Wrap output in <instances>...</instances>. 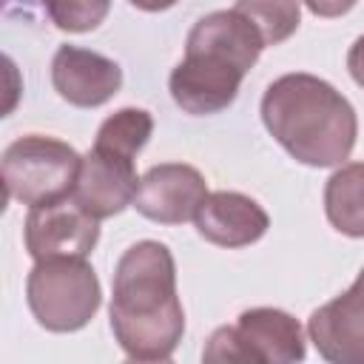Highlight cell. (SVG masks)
I'll return each mask as SVG.
<instances>
[{"mask_svg": "<svg viewBox=\"0 0 364 364\" xmlns=\"http://www.w3.org/2000/svg\"><path fill=\"white\" fill-rule=\"evenodd\" d=\"M111 333L134 361H168L185 333V310L176 293V262L156 239L134 242L114 267Z\"/></svg>", "mask_w": 364, "mask_h": 364, "instance_id": "cell-1", "label": "cell"}, {"mask_svg": "<svg viewBox=\"0 0 364 364\" xmlns=\"http://www.w3.org/2000/svg\"><path fill=\"white\" fill-rule=\"evenodd\" d=\"M267 134L301 165L336 168L350 159L358 117L350 100L327 80L304 71L273 80L259 105Z\"/></svg>", "mask_w": 364, "mask_h": 364, "instance_id": "cell-2", "label": "cell"}, {"mask_svg": "<svg viewBox=\"0 0 364 364\" xmlns=\"http://www.w3.org/2000/svg\"><path fill=\"white\" fill-rule=\"evenodd\" d=\"M264 37L236 9L199 17L185 40V57L168 77L173 102L193 117L219 114L233 105L245 74L256 65Z\"/></svg>", "mask_w": 364, "mask_h": 364, "instance_id": "cell-3", "label": "cell"}, {"mask_svg": "<svg viewBox=\"0 0 364 364\" xmlns=\"http://www.w3.org/2000/svg\"><path fill=\"white\" fill-rule=\"evenodd\" d=\"M26 301L48 333H77L97 316L102 287L85 256H51L28 270Z\"/></svg>", "mask_w": 364, "mask_h": 364, "instance_id": "cell-4", "label": "cell"}, {"mask_svg": "<svg viewBox=\"0 0 364 364\" xmlns=\"http://www.w3.org/2000/svg\"><path fill=\"white\" fill-rule=\"evenodd\" d=\"M82 156L63 139L26 134L3 151L6 196L28 208L71 196Z\"/></svg>", "mask_w": 364, "mask_h": 364, "instance_id": "cell-5", "label": "cell"}, {"mask_svg": "<svg viewBox=\"0 0 364 364\" xmlns=\"http://www.w3.org/2000/svg\"><path fill=\"white\" fill-rule=\"evenodd\" d=\"M307 355L301 324L279 307H250L233 324L216 327L202 350L205 361L290 364Z\"/></svg>", "mask_w": 364, "mask_h": 364, "instance_id": "cell-6", "label": "cell"}, {"mask_svg": "<svg viewBox=\"0 0 364 364\" xmlns=\"http://www.w3.org/2000/svg\"><path fill=\"white\" fill-rule=\"evenodd\" d=\"M134 159L136 156L131 154L94 142L80 162L71 199L94 219H111L122 213L128 205H134V196L142 179L136 176Z\"/></svg>", "mask_w": 364, "mask_h": 364, "instance_id": "cell-7", "label": "cell"}, {"mask_svg": "<svg viewBox=\"0 0 364 364\" xmlns=\"http://www.w3.org/2000/svg\"><path fill=\"white\" fill-rule=\"evenodd\" d=\"M100 239V219L85 213L71 196L34 205L23 222V242L34 262L51 256H88Z\"/></svg>", "mask_w": 364, "mask_h": 364, "instance_id": "cell-8", "label": "cell"}, {"mask_svg": "<svg viewBox=\"0 0 364 364\" xmlns=\"http://www.w3.org/2000/svg\"><path fill=\"white\" fill-rule=\"evenodd\" d=\"M208 196L205 176L185 162H162L142 173L134 205L151 222L159 225H182L196 219L199 205Z\"/></svg>", "mask_w": 364, "mask_h": 364, "instance_id": "cell-9", "label": "cell"}, {"mask_svg": "<svg viewBox=\"0 0 364 364\" xmlns=\"http://www.w3.org/2000/svg\"><path fill=\"white\" fill-rule=\"evenodd\" d=\"M307 336L324 361L364 364V267L341 296L310 313Z\"/></svg>", "mask_w": 364, "mask_h": 364, "instance_id": "cell-10", "label": "cell"}, {"mask_svg": "<svg viewBox=\"0 0 364 364\" xmlns=\"http://www.w3.org/2000/svg\"><path fill=\"white\" fill-rule=\"evenodd\" d=\"M51 85L68 105L100 108L122 88V68L100 51L60 46L51 60Z\"/></svg>", "mask_w": 364, "mask_h": 364, "instance_id": "cell-11", "label": "cell"}, {"mask_svg": "<svg viewBox=\"0 0 364 364\" xmlns=\"http://www.w3.org/2000/svg\"><path fill=\"white\" fill-rule=\"evenodd\" d=\"M196 230L205 242L216 247H247L259 242L267 228V210L247 193L239 191H213L196 210Z\"/></svg>", "mask_w": 364, "mask_h": 364, "instance_id": "cell-12", "label": "cell"}, {"mask_svg": "<svg viewBox=\"0 0 364 364\" xmlns=\"http://www.w3.org/2000/svg\"><path fill=\"white\" fill-rule=\"evenodd\" d=\"M324 213L338 233L364 239V162H344L330 173L324 185Z\"/></svg>", "mask_w": 364, "mask_h": 364, "instance_id": "cell-13", "label": "cell"}, {"mask_svg": "<svg viewBox=\"0 0 364 364\" xmlns=\"http://www.w3.org/2000/svg\"><path fill=\"white\" fill-rule=\"evenodd\" d=\"M236 11H242L264 37V46L284 43L301 23L299 0H236Z\"/></svg>", "mask_w": 364, "mask_h": 364, "instance_id": "cell-14", "label": "cell"}, {"mask_svg": "<svg viewBox=\"0 0 364 364\" xmlns=\"http://www.w3.org/2000/svg\"><path fill=\"white\" fill-rule=\"evenodd\" d=\"M151 131H154V119L145 108H119L108 119H102L94 142L136 156L151 139Z\"/></svg>", "mask_w": 364, "mask_h": 364, "instance_id": "cell-15", "label": "cell"}, {"mask_svg": "<svg viewBox=\"0 0 364 364\" xmlns=\"http://www.w3.org/2000/svg\"><path fill=\"white\" fill-rule=\"evenodd\" d=\"M40 6L60 31L71 34L94 31L111 11V0H40Z\"/></svg>", "mask_w": 364, "mask_h": 364, "instance_id": "cell-16", "label": "cell"}, {"mask_svg": "<svg viewBox=\"0 0 364 364\" xmlns=\"http://www.w3.org/2000/svg\"><path fill=\"white\" fill-rule=\"evenodd\" d=\"M316 17H341L347 14L358 0H301Z\"/></svg>", "mask_w": 364, "mask_h": 364, "instance_id": "cell-17", "label": "cell"}, {"mask_svg": "<svg viewBox=\"0 0 364 364\" xmlns=\"http://www.w3.org/2000/svg\"><path fill=\"white\" fill-rule=\"evenodd\" d=\"M347 71H350V77L355 80V85L364 88V34L355 37V43H353L350 51H347Z\"/></svg>", "mask_w": 364, "mask_h": 364, "instance_id": "cell-18", "label": "cell"}, {"mask_svg": "<svg viewBox=\"0 0 364 364\" xmlns=\"http://www.w3.org/2000/svg\"><path fill=\"white\" fill-rule=\"evenodd\" d=\"M134 9H139V11H165V9H171V6H176L179 0H128Z\"/></svg>", "mask_w": 364, "mask_h": 364, "instance_id": "cell-19", "label": "cell"}]
</instances>
